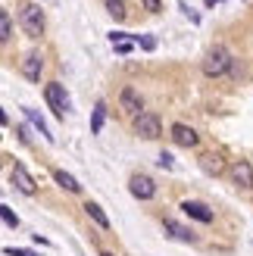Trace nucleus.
Masks as SVG:
<instances>
[{"label":"nucleus","mask_w":253,"mask_h":256,"mask_svg":"<svg viewBox=\"0 0 253 256\" xmlns=\"http://www.w3.org/2000/svg\"><path fill=\"white\" fill-rule=\"evenodd\" d=\"M138 44H141L144 50H156V41H154L150 34H138Z\"/></svg>","instance_id":"5701e85b"},{"label":"nucleus","mask_w":253,"mask_h":256,"mask_svg":"<svg viewBox=\"0 0 253 256\" xmlns=\"http://www.w3.org/2000/svg\"><path fill=\"white\" fill-rule=\"evenodd\" d=\"M12 184H16V190H22L25 197H34L38 194V184H34V178L28 175V169H25L22 162L12 166Z\"/></svg>","instance_id":"0eeeda50"},{"label":"nucleus","mask_w":253,"mask_h":256,"mask_svg":"<svg viewBox=\"0 0 253 256\" xmlns=\"http://www.w3.org/2000/svg\"><path fill=\"white\" fill-rule=\"evenodd\" d=\"M200 169H204L210 178H219L225 172V160L219 153H204V156H200Z\"/></svg>","instance_id":"f8f14e48"},{"label":"nucleus","mask_w":253,"mask_h":256,"mask_svg":"<svg viewBox=\"0 0 253 256\" xmlns=\"http://www.w3.org/2000/svg\"><path fill=\"white\" fill-rule=\"evenodd\" d=\"M84 212H88V219H94V222H97L100 228H104V232L110 228V219H106V212L100 210L97 203H91V200H88V203H84Z\"/></svg>","instance_id":"2eb2a0df"},{"label":"nucleus","mask_w":253,"mask_h":256,"mask_svg":"<svg viewBox=\"0 0 253 256\" xmlns=\"http://www.w3.org/2000/svg\"><path fill=\"white\" fill-rule=\"evenodd\" d=\"M54 182H56L60 188H66L69 194H78V190H82V184L75 182V178H72L69 172H62V169H54Z\"/></svg>","instance_id":"4468645a"},{"label":"nucleus","mask_w":253,"mask_h":256,"mask_svg":"<svg viewBox=\"0 0 253 256\" xmlns=\"http://www.w3.org/2000/svg\"><path fill=\"white\" fill-rule=\"evenodd\" d=\"M0 219H4V225H6V228H19V216L12 212V210L6 206V203L0 206Z\"/></svg>","instance_id":"aec40b11"},{"label":"nucleus","mask_w":253,"mask_h":256,"mask_svg":"<svg viewBox=\"0 0 253 256\" xmlns=\"http://www.w3.org/2000/svg\"><path fill=\"white\" fill-rule=\"evenodd\" d=\"M178 210L188 216V219H194V222H200V225H212V219H216V212H212L206 203H200V200H184Z\"/></svg>","instance_id":"423d86ee"},{"label":"nucleus","mask_w":253,"mask_h":256,"mask_svg":"<svg viewBox=\"0 0 253 256\" xmlns=\"http://www.w3.org/2000/svg\"><path fill=\"white\" fill-rule=\"evenodd\" d=\"M10 34H12L10 12H6V10H0V41H10Z\"/></svg>","instance_id":"6ab92c4d"},{"label":"nucleus","mask_w":253,"mask_h":256,"mask_svg":"<svg viewBox=\"0 0 253 256\" xmlns=\"http://www.w3.org/2000/svg\"><path fill=\"white\" fill-rule=\"evenodd\" d=\"M228 175H232V182H234L238 188H244V190L253 188V166H250L247 160H238L232 169H228Z\"/></svg>","instance_id":"1a4fd4ad"},{"label":"nucleus","mask_w":253,"mask_h":256,"mask_svg":"<svg viewBox=\"0 0 253 256\" xmlns=\"http://www.w3.org/2000/svg\"><path fill=\"white\" fill-rule=\"evenodd\" d=\"M44 100H47V106L54 110V116H66L69 112V94H66V88H62L60 82H50L47 88H44Z\"/></svg>","instance_id":"7ed1b4c3"},{"label":"nucleus","mask_w":253,"mask_h":256,"mask_svg":"<svg viewBox=\"0 0 253 256\" xmlns=\"http://www.w3.org/2000/svg\"><path fill=\"white\" fill-rule=\"evenodd\" d=\"M112 47H116V54H122V56H125V54H132V47H134V44H132V38H128V41H116Z\"/></svg>","instance_id":"b1692460"},{"label":"nucleus","mask_w":253,"mask_h":256,"mask_svg":"<svg viewBox=\"0 0 253 256\" xmlns=\"http://www.w3.org/2000/svg\"><path fill=\"white\" fill-rule=\"evenodd\" d=\"M141 4H144L150 12H160V10H162V4H160V0H141Z\"/></svg>","instance_id":"393cba45"},{"label":"nucleus","mask_w":253,"mask_h":256,"mask_svg":"<svg viewBox=\"0 0 253 256\" xmlns=\"http://www.w3.org/2000/svg\"><path fill=\"white\" fill-rule=\"evenodd\" d=\"M134 134L144 138V140H156L162 134V122L156 112H141V116H134Z\"/></svg>","instance_id":"20e7f679"},{"label":"nucleus","mask_w":253,"mask_h":256,"mask_svg":"<svg viewBox=\"0 0 253 256\" xmlns=\"http://www.w3.org/2000/svg\"><path fill=\"white\" fill-rule=\"evenodd\" d=\"M156 162H160V169H172V166H175V160H172V153H166V150L160 153V160H156Z\"/></svg>","instance_id":"4be33fe9"},{"label":"nucleus","mask_w":253,"mask_h":256,"mask_svg":"<svg viewBox=\"0 0 253 256\" xmlns=\"http://www.w3.org/2000/svg\"><path fill=\"white\" fill-rule=\"evenodd\" d=\"M169 134H172V140L178 147H197V140H200V134L194 132L191 125H184V122H175L172 128H169Z\"/></svg>","instance_id":"6e6552de"},{"label":"nucleus","mask_w":253,"mask_h":256,"mask_svg":"<svg viewBox=\"0 0 253 256\" xmlns=\"http://www.w3.org/2000/svg\"><path fill=\"white\" fill-rule=\"evenodd\" d=\"M104 122H106V104L100 100V104L94 106V116H91V134H100V132H104Z\"/></svg>","instance_id":"dca6fc26"},{"label":"nucleus","mask_w":253,"mask_h":256,"mask_svg":"<svg viewBox=\"0 0 253 256\" xmlns=\"http://www.w3.org/2000/svg\"><path fill=\"white\" fill-rule=\"evenodd\" d=\"M19 25H22V32L28 34V38H41L44 34V12L38 4H25L19 10Z\"/></svg>","instance_id":"f03ea898"},{"label":"nucleus","mask_w":253,"mask_h":256,"mask_svg":"<svg viewBox=\"0 0 253 256\" xmlns=\"http://www.w3.org/2000/svg\"><path fill=\"white\" fill-rule=\"evenodd\" d=\"M104 4H106V12H110L116 22L125 19V0H104Z\"/></svg>","instance_id":"f3484780"},{"label":"nucleus","mask_w":253,"mask_h":256,"mask_svg":"<svg viewBox=\"0 0 253 256\" xmlns=\"http://www.w3.org/2000/svg\"><path fill=\"white\" fill-rule=\"evenodd\" d=\"M4 256H41V253L25 250V247H4Z\"/></svg>","instance_id":"412c9836"},{"label":"nucleus","mask_w":253,"mask_h":256,"mask_svg":"<svg viewBox=\"0 0 253 256\" xmlns=\"http://www.w3.org/2000/svg\"><path fill=\"white\" fill-rule=\"evenodd\" d=\"M204 4H206V6H216V0H204Z\"/></svg>","instance_id":"cd10ccee"},{"label":"nucleus","mask_w":253,"mask_h":256,"mask_svg":"<svg viewBox=\"0 0 253 256\" xmlns=\"http://www.w3.org/2000/svg\"><path fill=\"white\" fill-rule=\"evenodd\" d=\"M16 134H19L22 144H28V128H25V125H19V128H16Z\"/></svg>","instance_id":"a878e982"},{"label":"nucleus","mask_w":253,"mask_h":256,"mask_svg":"<svg viewBox=\"0 0 253 256\" xmlns=\"http://www.w3.org/2000/svg\"><path fill=\"white\" fill-rule=\"evenodd\" d=\"M100 256H116V253H110V250H100Z\"/></svg>","instance_id":"bb28decb"},{"label":"nucleus","mask_w":253,"mask_h":256,"mask_svg":"<svg viewBox=\"0 0 253 256\" xmlns=\"http://www.w3.org/2000/svg\"><path fill=\"white\" fill-rule=\"evenodd\" d=\"M128 190H132V197H138V200H154L156 197V182L150 175H132L128 178Z\"/></svg>","instance_id":"39448f33"},{"label":"nucleus","mask_w":253,"mask_h":256,"mask_svg":"<svg viewBox=\"0 0 253 256\" xmlns=\"http://www.w3.org/2000/svg\"><path fill=\"white\" fill-rule=\"evenodd\" d=\"M41 69H44V60H41V54H28L22 60V75L28 82H41Z\"/></svg>","instance_id":"9b49d317"},{"label":"nucleus","mask_w":253,"mask_h":256,"mask_svg":"<svg viewBox=\"0 0 253 256\" xmlns=\"http://www.w3.org/2000/svg\"><path fill=\"white\" fill-rule=\"evenodd\" d=\"M25 116H28V122H32V125H34V128H38V132H41V134H44L47 140H54V134H50V132H47V125H44V119H41V116H38V112H34V110H25Z\"/></svg>","instance_id":"a211bd4d"},{"label":"nucleus","mask_w":253,"mask_h":256,"mask_svg":"<svg viewBox=\"0 0 253 256\" xmlns=\"http://www.w3.org/2000/svg\"><path fill=\"white\" fill-rule=\"evenodd\" d=\"M119 106H122L125 112H132V116H141L144 100H141V94H138L134 88H122V94H119Z\"/></svg>","instance_id":"9d476101"},{"label":"nucleus","mask_w":253,"mask_h":256,"mask_svg":"<svg viewBox=\"0 0 253 256\" xmlns=\"http://www.w3.org/2000/svg\"><path fill=\"white\" fill-rule=\"evenodd\" d=\"M166 232H169L172 238H178V240H184V244H197V234L191 232V228H184V225H178V222H172V219H166Z\"/></svg>","instance_id":"ddd939ff"},{"label":"nucleus","mask_w":253,"mask_h":256,"mask_svg":"<svg viewBox=\"0 0 253 256\" xmlns=\"http://www.w3.org/2000/svg\"><path fill=\"white\" fill-rule=\"evenodd\" d=\"M234 66V60H232V54H228V47H222V44H216L206 54V60H204V75H210V78H219V75H225Z\"/></svg>","instance_id":"f257e3e1"}]
</instances>
